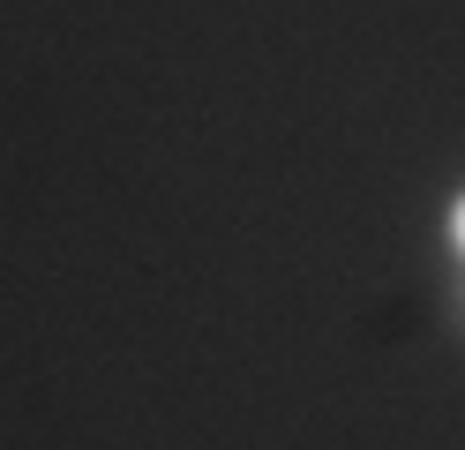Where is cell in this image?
Returning <instances> with one entry per match:
<instances>
[{
  "instance_id": "1",
  "label": "cell",
  "mask_w": 465,
  "mask_h": 450,
  "mask_svg": "<svg viewBox=\"0 0 465 450\" xmlns=\"http://www.w3.org/2000/svg\"><path fill=\"white\" fill-rule=\"evenodd\" d=\"M450 233H458V248H465V203H458V210H450Z\"/></svg>"
}]
</instances>
